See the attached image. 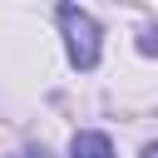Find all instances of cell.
<instances>
[{
  "label": "cell",
  "mask_w": 158,
  "mask_h": 158,
  "mask_svg": "<svg viewBox=\"0 0 158 158\" xmlns=\"http://www.w3.org/2000/svg\"><path fill=\"white\" fill-rule=\"evenodd\" d=\"M59 35H64V54H69L74 69H94V64H99V54H104V30H99V20H94L84 5H74V0L59 5Z\"/></svg>",
  "instance_id": "cell-1"
},
{
  "label": "cell",
  "mask_w": 158,
  "mask_h": 158,
  "mask_svg": "<svg viewBox=\"0 0 158 158\" xmlns=\"http://www.w3.org/2000/svg\"><path fill=\"white\" fill-rule=\"evenodd\" d=\"M69 158H114V143H109V133H99V128H79V133L69 138Z\"/></svg>",
  "instance_id": "cell-2"
},
{
  "label": "cell",
  "mask_w": 158,
  "mask_h": 158,
  "mask_svg": "<svg viewBox=\"0 0 158 158\" xmlns=\"http://www.w3.org/2000/svg\"><path fill=\"white\" fill-rule=\"evenodd\" d=\"M138 54H158V30H143L138 35Z\"/></svg>",
  "instance_id": "cell-3"
},
{
  "label": "cell",
  "mask_w": 158,
  "mask_h": 158,
  "mask_svg": "<svg viewBox=\"0 0 158 158\" xmlns=\"http://www.w3.org/2000/svg\"><path fill=\"white\" fill-rule=\"evenodd\" d=\"M15 158H49V153H44V148H20Z\"/></svg>",
  "instance_id": "cell-4"
},
{
  "label": "cell",
  "mask_w": 158,
  "mask_h": 158,
  "mask_svg": "<svg viewBox=\"0 0 158 158\" xmlns=\"http://www.w3.org/2000/svg\"><path fill=\"white\" fill-rule=\"evenodd\" d=\"M143 158H158V143H148V148H143Z\"/></svg>",
  "instance_id": "cell-5"
}]
</instances>
